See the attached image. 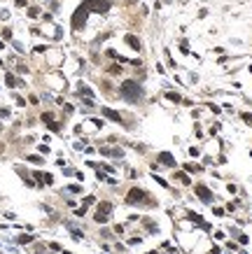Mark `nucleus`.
Segmentation results:
<instances>
[{
  "label": "nucleus",
  "mask_w": 252,
  "mask_h": 254,
  "mask_svg": "<svg viewBox=\"0 0 252 254\" xmlns=\"http://www.w3.org/2000/svg\"><path fill=\"white\" fill-rule=\"evenodd\" d=\"M79 91L84 93V98H91V96H94V93H91V89H89V86H84V84H79Z\"/></svg>",
  "instance_id": "nucleus-8"
},
{
  "label": "nucleus",
  "mask_w": 252,
  "mask_h": 254,
  "mask_svg": "<svg viewBox=\"0 0 252 254\" xmlns=\"http://www.w3.org/2000/svg\"><path fill=\"white\" fill-rule=\"evenodd\" d=\"M196 194H199V196L203 198V201H210V198H212V194H210V191L205 189V186H199V189H196Z\"/></svg>",
  "instance_id": "nucleus-5"
},
{
  "label": "nucleus",
  "mask_w": 252,
  "mask_h": 254,
  "mask_svg": "<svg viewBox=\"0 0 252 254\" xmlns=\"http://www.w3.org/2000/svg\"><path fill=\"white\" fill-rule=\"evenodd\" d=\"M103 114H105V117H107V119H112V121H121V117H119V114H117V112H115V110H103Z\"/></svg>",
  "instance_id": "nucleus-6"
},
{
  "label": "nucleus",
  "mask_w": 252,
  "mask_h": 254,
  "mask_svg": "<svg viewBox=\"0 0 252 254\" xmlns=\"http://www.w3.org/2000/svg\"><path fill=\"white\" fill-rule=\"evenodd\" d=\"M159 161H161V163H166V166H175L173 156H170L168 152H161V154H159Z\"/></svg>",
  "instance_id": "nucleus-4"
},
{
  "label": "nucleus",
  "mask_w": 252,
  "mask_h": 254,
  "mask_svg": "<svg viewBox=\"0 0 252 254\" xmlns=\"http://www.w3.org/2000/svg\"><path fill=\"white\" fill-rule=\"evenodd\" d=\"M110 210H112L110 203H100V205H98V212H96V222H105V219H107V215H110Z\"/></svg>",
  "instance_id": "nucleus-2"
},
{
  "label": "nucleus",
  "mask_w": 252,
  "mask_h": 254,
  "mask_svg": "<svg viewBox=\"0 0 252 254\" xmlns=\"http://www.w3.org/2000/svg\"><path fill=\"white\" fill-rule=\"evenodd\" d=\"M0 117H2V119H7V117H10V110H0Z\"/></svg>",
  "instance_id": "nucleus-10"
},
{
  "label": "nucleus",
  "mask_w": 252,
  "mask_h": 254,
  "mask_svg": "<svg viewBox=\"0 0 252 254\" xmlns=\"http://www.w3.org/2000/svg\"><path fill=\"white\" fill-rule=\"evenodd\" d=\"M16 5H19V7H23V5H26V0H16Z\"/></svg>",
  "instance_id": "nucleus-11"
},
{
  "label": "nucleus",
  "mask_w": 252,
  "mask_h": 254,
  "mask_svg": "<svg viewBox=\"0 0 252 254\" xmlns=\"http://www.w3.org/2000/svg\"><path fill=\"white\" fill-rule=\"evenodd\" d=\"M140 198H142V191L140 189H133L131 194L126 196V203H136V201H140Z\"/></svg>",
  "instance_id": "nucleus-3"
},
{
  "label": "nucleus",
  "mask_w": 252,
  "mask_h": 254,
  "mask_svg": "<svg viewBox=\"0 0 252 254\" xmlns=\"http://www.w3.org/2000/svg\"><path fill=\"white\" fill-rule=\"evenodd\" d=\"M121 93H124L128 100H138V96H140L142 91H140V84H138V82L126 80L124 84H121Z\"/></svg>",
  "instance_id": "nucleus-1"
},
{
  "label": "nucleus",
  "mask_w": 252,
  "mask_h": 254,
  "mask_svg": "<svg viewBox=\"0 0 252 254\" xmlns=\"http://www.w3.org/2000/svg\"><path fill=\"white\" fill-rule=\"evenodd\" d=\"M126 42L131 44L133 49H140V42H138V37H133V35H126Z\"/></svg>",
  "instance_id": "nucleus-7"
},
{
  "label": "nucleus",
  "mask_w": 252,
  "mask_h": 254,
  "mask_svg": "<svg viewBox=\"0 0 252 254\" xmlns=\"http://www.w3.org/2000/svg\"><path fill=\"white\" fill-rule=\"evenodd\" d=\"M5 82H7V86H16V84H19V80H14L12 75H7V77H5Z\"/></svg>",
  "instance_id": "nucleus-9"
}]
</instances>
